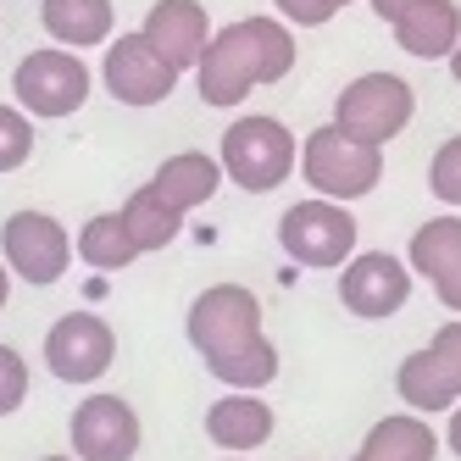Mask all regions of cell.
I'll return each instance as SVG.
<instances>
[{
    "label": "cell",
    "instance_id": "1",
    "mask_svg": "<svg viewBox=\"0 0 461 461\" xmlns=\"http://www.w3.org/2000/svg\"><path fill=\"white\" fill-rule=\"evenodd\" d=\"M294 73V34L284 17H240L212 34L201 68H194V89L206 106H240L250 89L278 84Z\"/></svg>",
    "mask_w": 461,
    "mask_h": 461
},
{
    "label": "cell",
    "instance_id": "2",
    "mask_svg": "<svg viewBox=\"0 0 461 461\" xmlns=\"http://www.w3.org/2000/svg\"><path fill=\"white\" fill-rule=\"evenodd\" d=\"M301 178L312 184V194H328V201H361L384 184V145H367L345 134L339 122L312 128L301 145Z\"/></svg>",
    "mask_w": 461,
    "mask_h": 461
},
{
    "label": "cell",
    "instance_id": "3",
    "mask_svg": "<svg viewBox=\"0 0 461 461\" xmlns=\"http://www.w3.org/2000/svg\"><path fill=\"white\" fill-rule=\"evenodd\" d=\"M217 161L245 194H267V189L289 184V173L301 167V140H294L278 117H261V112L234 117L222 145H217Z\"/></svg>",
    "mask_w": 461,
    "mask_h": 461
},
{
    "label": "cell",
    "instance_id": "4",
    "mask_svg": "<svg viewBox=\"0 0 461 461\" xmlns=\"http://www.w3.org/2000/svg\"><path fill=\"white\" fill-rule=\"evenodd\" d=\"M278 250L294 261V267H312V273H328V267H345L356 256V217L345 201H328V194H312V201H294L284 217H278Z\"/></svg>",
    "mask_w": 461,
    "mask_h": 461
},
{
    "label": "cell",
    "instance_id": "5",
    "mask_svg": "<svg viewBox=\"0 0 461 461\" xmlns=\"http://www.w3.org/2000/svg\"><path fill=\"white\" fill-rule=\"evenodd\" d=\"M12 95H17V106L28 117L61 122V117H73L89 101V68H84V56L68 50V45L28 50L17 61V73H12Z\"/></svg>",
    "mask_w": 461,
    "mask_h": 461
},
{
    "label": "cell",
    "instance_id": "6",
    "mask_svg": "<svg viewBox=\"0 0 461 461\" xmlns=\"http://www.w3.org/2000/svg\"><path fill=\"white\" fill-rule=\"evenodd\" d=\"M411 112H417V89L401 78V73H361L339 89L334 101V122L345 134L367 140V145H389L411 128Z\"/></svg>",
    "mask_w": 461,
    "mask_h": 461
},
{
    "label": "cell",
    "instance_id": "7",
    "mask_svg": "<svg viewBox=\"0 0 461 461\" xmlns=\"http://www.w3.org/2000/svg\"><path fill=\"white\" fill-rule=\"evenodd\" d=\"M184 334H189L194 350H201V361L234 356L250 339H261V301H256L245 284H212V289H201L189 301Z\"/></svg>",
    "mask_w": 461,
    "mask_h": 461
},
{
    "label": "cell",
    "instance_id": "8",
    "mask_svg": "<svg viewBox=\"0 0 461 461\" xmlns=\"http://www.w3.org/2000/svg\"><path fill=\"white\" fill-rule=\"evenodd\" d=\"M0 256H6V267L23 284L50 289V284H61V273L73 267L78 240L50 212H12L6 222H0Z\"/></svg>",
    "mask_w": 461,
    "mask_h": 461
},
{
    "label": "cell",
    "instance_id": "9",
    "mask_svg": "<svg viewBox=\"0 0 461 461\" xmlns=\"http://www.w3.org/2000/svg\"><path fill=\"white\" fill-rule=\"evenodd\" d=\"M112 361H117V334H112L106 317L68 312V317L50 322V334H45V367H50V378L89 389V384H101L112 373Z\"/></svg>",
    "mask_w": 461,
    "mask_h": 461
},
{
    "label": "cell",
    "instance_id": "10",
    "mask_svg": "<svg viewBox=\"0 0 461 461\" xmlns=\"http://www.w3.org/2000/svg\"><path fill=\"white\" fill-rule=\"evenodd\" d=\"M178 78L184 73L145 34H117L106 45V56H101V84H106V95H112L117 106H140V112L161 106L178 89Z\"/></svg>",
    "mask_w": 461,
    "mask_h": 461
},
{
    "label": "cell",
    "instance_id": "11",
    "mask_svg": "<svg viewBox=\"0 0 461 461\" xmlns=\"http://www.w3.org/2000/svg\"><path fill=\"white\" fill-rule=\"evenodd\" d=\"M411 261L394 250H356L339 267V306L361 322H384L411 301Z\"/></svg>",
    "mask_w": 461,
    "mask_h": 461
},
{
    "label": "cell",
    "instance_id": "12",
    "mask_svg": "<svg viewBox=\"0 0 461 461\" xmlns=\"http://www.w3.org/2000/svg\"><path fill=\"white\" fill-rule=\"evenodd\" d=\"M140 411L122 394H84L68 417V445L78 461H134L140 456Z\"/></svg>",
    "mask_w": 461,
    "mask_h": 461
},
{
    "label": "cell",
    "instance_id": "13",
    "mask_svg": "<svg viewBox=\"0 0 461 461\" xmlns=\"http://www.w3.org/2000/svg\"><path fill=\"white\" fill-rule=\"evenodd\" d=\"M140 34L173 61L178 73H189V68H201V56H206V45H212V17H206V6L201 0H156V6L145 12V28Z\"/></svg>",
    "mask_w": 461,
    "mask_h": 461
},
{
    "label": "cell",
    "instance_id": "14",
    "mask_svg": "<svg viewBox=\"0 0 461 461\" xmlns=\"http://www.w3.org/2000/svg\"><path fill=\"white\" fill-rule=\"evenodd\" d=\"M273 428H278V417H273L267 401H261V389H228L222 401L206 406V439L217 450H228V456L261 450L273 439Z\"/></svg>",
    "mask_w": 461,
    "mask_h": 461
},
{
    "label": "cell",
    "instance_id": "15",
    "mask_svg": "<svg viewBox=\"0 0 461 461\" xmlns=\"http://www.w3.org/2000/svg\"><path fill=\"white\" fill-rule=\"evenodd\" d=\"M394 28V45L417 61H450V50L461 45V0H422L411 6Z\"/></svg>",
    "mask_w": 461,
    "mask_h": 461
},
{
    "label": "cell",
    "instance_id": "16",
    "mask_svg": "<svg viewBox=\"0 0 461 461\" xmlns=\"http://www.w3.org/2000/svg\"><path fill=\"white\" fill-rule=\"evenodd\" d=\"M434 456H439V434L422 422V411H401V417H378L350 461H434Z\"/></svg>",
    "mask_w": 461,
    "mask_h": 461
},
{
    "label": "cell",
    "instance_id": "17",
    "mask_svg": "<svg viewBox=\"0 0 461 461\" xmlns=\"http://www.w3.org/2000/svg\"><path fill=\"white\" fill-rule=\"evenodd\" d=\"M40 23L56 45L89 50V45H112V0H40Z\"/></svg>",
    "mask_w": 461,
    "mask_h": 461
},
{
    "label": "cell",
    "instance_id": "18",
    "mask_svg": "<svg viewBox=\"0 0 461 461\" xmlns=\"http://www.w3.org/2000/svg\"><path fill=\"white\" fill-rule=\"evenodd\" d=\"M394 394L406 401V411H422V417H439V411H450V406L461 401L456 378L445 373V361L428 350V345L411 350L401 367H394Z\"/></svg>",
    "mask_w": 461,
    "mask_h": 461
},
{
    "label": "cell",
    "instance_id": "19",
    "mask_svg": "<svg viewBox=\"0 0 461 461\" xmlns=\"http://www.w3.org/2000/svg\"><path fill=\"white\" fill-rule=\"evenodd\" d=\"M222 178H228V173H222L217 156H206V150H178V156H167V161L156 167L150 184L167 194L178 212H194V206H206L212 194L222 189Z\"/></svg>",
    "mask_w": 461,
    "mask_h": 461
},
{
    "label": "cell",
    "instance_id": "20",
    "mask_svg": "<svg viewBox=\"0 0 461 461\" xmlns=\"http://www.w3.org/2000/svg\"><path fill=\"white\" fill-rule=\"evenodd\" d=\"M184 217H189V212H178L156 184H140V189L122 201V222H128V234L140 240L145 256H150V250H167V245L184 234Z\"/></svg>",
    "mask_w": 461,
    "mask_h": 461
},
{
    "label": "cell",
    "instance_id": "21",
    "mask_svg": "<svg viewBox=\"0 0 461 461\" xmlns=\"http://www.w3.org/2000/svg\"><path fill=\"white\" fill-rule=\"evenodd\" d=\"M78 256H84V267H95V273H122V267H134L145 250H140L134 234H128L122 212H101V217H89L78 228Z\"/></svg>",
    "mask_w": 461,
    "mask_h": 461
},
{
    "label": "cell",
    "instance_id": "22",
    "mask_svg": "<svg viewBox=\"0 0 461 461\" xmlns=\"http://www.w3.org/2000/svg\"><path fill=\"white\" fill-rule=\"evenodd\" d=\"M461 256V212H445V217H428L417 234H411V245H406V261H411V273L417 278H428L434 284L450 261Z\"/></svg>",
    "mask_w": 461,
    "mask_h": 461
},
{
    "label": "cell",
    "instance_id": "23",
    "mask_svg": "<svg viewBox=\"0 0 461 461\" xmlns=\"http://www.w3.org/2000/svg\"><path fill=\"white\" fill-rule=\"evenodd\" d=\"M206 373H212L217 384H228V389H267V384L278 378V345L261 334V339H250V345L234 350V356L206 361Z\"/></svg>",
    "mask_w": 461,
    "mask_h": 461
},
{
    "label": "cell",
    "instance_id": "24",
    "mask_svg": "<svg viewBox=\"0 0 461 461\" xmlns=\"http://www.w3.org/2000/svg\"><path fill=\"white\" fill-rule=\"evenodd\" d=\"M34 156V117L23 106H0V173H17Z\"/></svg>",
    "mask_w": 461,
    "mask_h": 461
},
{
    "label": "cell",
    "instance_id": "25",
    "mask_svg": "<svg viewBox=\"0 0 461 461\" xmlns=\"http://www.w3.org/2000/svg\"><path fill=\"white\" fill-rule=\"evenodd\" d=\"M428 189H434L439 206L461 212V134H450V140L434 150V161H428Z\"/></svg>",
    "mask_w": 461,
    "mask_h": 461
},
{
    "label": "cell",
    "instance_id": "26",
    "mask_svg": "<svg viewBox=\"0 0 461 461\" xmlns=\"http://www.w3.org/2000/svg\"><path fill=\"white\" fill-rule=\"evenodd\" d=\"M23 401H28V361L12 345H0V417L23 411Z\"/></svg>",
    "mask_w": 461,
    "mask_h": 461
},
{
    "label": "cell",
    "instance_id": "27",
    "mask_svg": "<svg viewBox=\"0 0 461 461\" xmlns=\"http://www.w3.org/2000/svg\"><path fill=\"white\" fill-rule=\"evenodd\" d=\"M273 6H278V17H284V23H294V28H322L328 17L339 12L334 0H273Z\"/></svg>",
    "mask_w": 461,
    "mask_h": 461
},
{
    "label": "cell",
    "instance_id": "28",
    "mask_svg": "<svg viewBox=\"0 0 461 461\" xmlns=\"http://www.w3.org/2000/svg\"><path fill=\"white\" fill-rule=\"evenodd\" d=\"M428 350L445 361V373H450V378H456V389H461V317H450L439 334L428 339Z\"/></svg>",
    "mask_w": 461,
    "mask_h": 461
},
{
    "label": "cell",
    "instance_id": "29",
    "mask_svg": "<svg viewBox=\"0 0 461 461\" xmlns=\"http://www.w3.org/2000/svg\"><path fill=\"white\" fill-rule=\"evenodd\" d=\"M434 294H439V306H445V312H456V317H461V256L450 261L439 278H434Z\"/></svg>",
    "mask_w": 461,
    "mask_h": 461
},
{
    "label": "cell",
    "instance_id": "30",
    "mask_svg": "<svg viewBox=\"0 0 461 461\" xmlns=\"http://www.w3.org/2000/svg\"><path fill=\"white\" fill-rule=\"evenodd\" d=\"M373 6V17H384V23H401L411 6H422V0H367Z\"/></svg>",
    "mask_w": 461,
    "mask_h": 461
},
{
    "label": "cell",
    "instance_id": "31",
    "mask_svg": "<svg viewBox=\"0 0 461 461\" xmlns=\"http://www.w3.org/2000/svg\"><path fill=\"white\" fill-rule=\"evenodd\" d=\"M445 445L456 450V461H461V401L450 406V428H445Z\"/></svg>",
    "mask_w": 461,
    "mask_h": 461
},
{
    "label": "cell",
    "instance_id": "32",
    "mask_svg": "<svg viewBox=\"0 0 461 461\" xmlns=\"http://www.w3.org/2000/svg\"><path fill=\"white\" fill-rule=\"evenodd\" d=\"M6 301H12V267H6V256H0V312H6Z\"/></svg>",
    "mask_w": 461,
    "mask_h": 461
},
{
    "label": "cell",
    "instance_id": "33",
    "mask_svg": "<svg viewBox=\"0 0 461 461\" xmlns=\"http://www.w3.org/2000/svg\"><path fill=\"white\" fill-rule=\"evenodd\" d=\"M450 73H456V84H461V45L450 50Z\"/></svg>",
    "mask_w": 461,
    "mask_h": 461
},
{
    "label": "cell",
    "instance_id": "34",
    "mask_svg": "<svg viewBox=\"0 0 461 461\" xmlns=\"http://www.w3.org/2000/svg\"><path fill=\"white\" fill-rule=\"evenodd\" d=\"M40 461H78V456H40Z\"/></svg>",
    "mask_w": 461,
    "mask_h": 461
},
{
    "label": "cell",
    "instance_id": "35",
    "mask_svg": "<svg viewBox=\"0 0 461 461\" xmlns=\"http://www.w3.org/2000/svg\"><path fill=\"white\" fill-rule=\"evenodd\" d=\"M334 6H350V0H334Z\"/></svg>",
    "mask_w": 461,
    "mask_h": 461
}]
</instances>
